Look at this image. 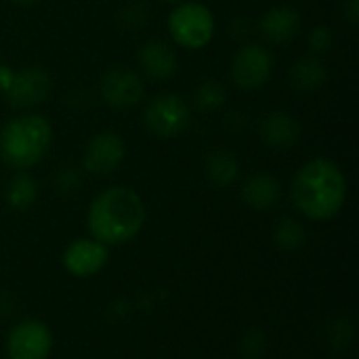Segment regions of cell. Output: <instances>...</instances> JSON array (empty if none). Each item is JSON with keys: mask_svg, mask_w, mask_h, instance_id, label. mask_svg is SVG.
Masks as SVG:
<instances>
[{"mask_svg": "<svg viewBox=\"0 0 359 359\" xmlns=\"http://www.w3.org/2000/svg\"><path fill=\"white\" fill-rule=\"evenodd\" d=\"M353 334H355L353 324L347 318H341L330 326V343L337 349H347L353 341Z\"/></svg>", "mask_w": 359, "mask_h": 359, "instance_id": "44dd1931", "label": "cell"}, {"mask_svg": "<svg viewBox=\"0 0 359 359\" xmlns=\"http://www.w3.org/2000/svg\"><path fill=\"white\" fill-rule=\"evenodd\" d=\"M90 238L109 246L130 242L145 225V204L128 187H109L101 191L86 215Z\"/></svg>", "mask_w": 359, "mask_h": 359, "instance_id": "7a4b0ae2", "label": "cell"}, {"mask_svg": "<svg viewBox=\"0 0 359 359\" xmlns=\"http://www.w3.org/2000/svg\"><path fill=\"white\" fill-rule=\"evenodd\" d=\"M109 259V248L95 238L74 240L63 252V267L74 278H90L99 273Z\"/></svg>", "mask_w": 359, "mask_h": 359, "instance_id": "ba28073f", "label": "cell"}, {"mask_svg": "<svg viewBox=\"0 0 359 359\" xmlns=\"http://www.w3.org/2000/svg\"><path fill=\"white\" fill-rule=\"evenodd\" d=\"M273 242L288 252H294L299 248L305 246L307 242V231L303 227L301 221L292 219V217H282L276 227H273Z\"/></svg>", "mask_w": 359, "mask_h": 359, "instance_id": "d6986e66", "label": "cell"}, {"mask_svg": "<svg viewBox=\"0 0 359 359\" xmlns=\"http://www.w3.org/2000/svg\"><path fill=\"white\" fill-rule=\"evenodd\" d=\"M332 44V32L326 25H318L311 34H309V46L316 53H326Z\"/></svg>", "mask_w": 359, "mask_h": 359, "instance_id": "7402d4cb", "label": "cell"}, {"mask_svg": "<svg viewBox=\"0 0 359 359\" xmlns=\"http://www.w3.org/2000/svg\"><path fill=\"white\" fill-rule=\"evenodd\" d=\"M124 154H126V145L120 135L111 130L99 133L97 137H93V141L86 147L84 168L90 170L93 175H109L122 164Z\"/></svg>", "mask_w": 359, "mask_h": 359, "instance_id": "9c48e42d", "label": "cell"}, {"mask_svg": "<svg viewBox=\"0 0 359 359\" xmlns=\"http://www.w3.org/2000/svg\"><path fill=\"white\" fill-rule=\"evenodd\" d=\"M299 29H301V15L290 6H276L267 11L261 19V34L273 44H284L292 40L299 34Z\"/></svg>", "mask_w": 359, "mask_h": 359, "instance_id": "4fadbf2b", "label": "cell"}, {"mask_svg": "<svg viewBox=\"0 0 359 359\" xmlns=\"http://www.w3.org/2000/svg\"><path fill=\"white\" fill-rule=\"evenodd\" d=\"M50 124L36 114L11 120L0 133V158L15 170L38 164L50 147Z\"/></svg>", "mask_w": 359, "mask_h": 359, "instance_id": "3957f363", "label": "cell"}, {"mask_svg": "<svg viewBox=\"0 0 359 359\" xmlns=\"http://www.w3.org/2000/svg\"><path fill=\"white\" fill-rule=\"evenodd\" d=\"M238 160L227 149H215L206 158V177L217 187H227L238 179Z\"/></svg>", "mask_w": 359, "mask_h": 359, "instance_id": "2e32d148", "label": "cell"}, {"mask_svg": "<svg viewBox=\"0 0 359 359\" xmlns=\"http://www.w3.org/2000/svg\"><path fill=\"white\" fill-rule=\"evenodd\" d=\"M139 63L143 72L154 80H166L177 72V55L164 42H147L139 53Z\"/></svg>", "mask_w": 359, "mask_h": 359, "instance_id": "9a60e30c", "label": "cell"}, {"mask_svg": "<svg viewBox=\"0 0 359 359\" xmlns=\"http://www.w3.org/2000/svg\"><path fill=\"white\" fill-rule=\"evenodd\" d=\"M345 15H347L349 23L358 25L359 23V0H347V4H345Z\"/></svg>", "mask_w": 359, "mask_h": 359, "instance_id": "cb8c5ba5", "label": "cell"}, {"mask_svg": "<svg viewBox=\"0 0 359 359\" xmlns=\"http://www.w3.org/2000/svg\"><path fill=\"white\" fill-rule=\"evenodd\" d=\"M101 95L114 107H133L143 97V84L135 72L114 67L101 80Z\"/></svg>", "mask_w": 359, "mask_h": 359, "instance_id": "8fae6325", "label": "cell"}, {"mask_svg": "<svg viewBox=\"0 0 359 359\" xmlns=\"http://www.w3.org/2000/svg\"><path fill=\"white\" fill-rule=\"evenodd\" d=\"M168 29L177 44L185 48H202L215 34V17L204 4L185 2L170 13Z\"/></svg>", "mask_w": 359, "mask_h": 359, "instance_id": "277c9868", "label": "cell"}, {"mask_svg": "<svg viewBox=\"0 0 359 359\" xmlns=\"http://www.w3.org/2000/svg\"><path fill=\"white\" fill-rule=\"evenodd\" d=\"M271 69H273L271 53L265 46L248 44L236 55L233 65H231V76L240 88L255 90L269 80Z\"/></svg>", "mask_w": 359, "mask_h": 359, "instance_id": "52a82bcc", "label": "cell"}, {"mask_svg": "<svg viewBox=\"0 0 359 359\" xmlns=\"http://www.w3.org/2000/svg\"><path fill=\"white\" fill-rule=\"evenodd\" d=\"M290 80L301 90H316L326 80V67L316 55L301 57L290 69Z\"/></svg>", "mask_w": 359, "mask_h": 359, "instance_id": "e0dca14e", "label": "cell"}, {"mask_svg": "<svg viewBox=\"0 0 359 359\" xmlns=\"http://www.w3.org/2000/svg\"><path fill=\"white\" fill-rule=\"evenodd\" d=\"M17 4H32V2H38V0H15Z\"/></svg>", "mask_w": 359, "mask_h": 359, "instance_id": "d4e9b609", "label": "cell"}, {"mask_svg": "<svg viewBox=\"0 0 359 359\" xmlns=\"http://www.w3.org/2000/svg\"><path fill=\"white\" fill-rule=\"evenodd\" d=\"M290 196L297 210L307 219L330 221L345 206L347 179L339 164L328 158H316L297 172Z\"/></svg>", "mask_w": 359, "mask_h": 359, "instance_id": "6da1fadb", "label": "cell"}, {"mask_svg": "<svg viewBox=\"0 0 359 359\" xmlns=\"http://www.w3.org/2000/svg\"><path fill=\"white\" fill-rule=\"evenodd\" d=\"M280 183L267 172H257L246 179L242 187V200L252 210H269L280 200Z\"/></svg>", "mask_w": 359, "mask_h": 359, "instance_id": "5bb4252c", "label": "cell"}, {"mask_svg": "<svg viewBox=\"0 0 359 359\" xmlns=\"http://www.w3.org/2000/svg\"><path fill=\"white\" fill-rule=\"evenodd\" d=\"M145 124L158 137H177L189 124V107L177 95H162L149 103Z\"/></svg>", "mask_w": 359, "mask_h": 359, "instance_id": "8992f818", "label": "cell"}, {"mask_svg": "<svg viewBox=\"0 0 359 359\" xmlns=\"http://www.w3.org/2000/svg\"><path fill=\"white\" fill-rule=\"evenodd\" d=\"M36 198H38V185L29 175L19 172L17 177L11 179L6 187V202L13 210H27L36 202Z\"/></svg>", "mask_w": 359, "mask_h": 359, "instance_id": "ac0fdd59", "label": "cell"}, {"mask_svg": "<svg viewBox=\"0 0 359 359\" xmlns=\"http://www.w3.org/2000/svg\"><path fill=\"white\" fill-rule=\"evenodd\" d=\"M164 2H179V0H164Z\"/></svg>", "mask_w": 359, "mask_h": 359, "instance_id": "484cf974", "label": "cell"}, {"mask_svg": "<svg viewBox=\"0 0 359 359\" xmlns=\"http://www.w3.org/2000/svg\"><path fill=\"white\" fill-rule=\"evenodd\" d=\"M53 351V332L40 320L17 322L6 337L8 359H48Z\"/></svg>", "mask_w": 359, "mask_h": 359, "instance_id": "5b68a950", "label": "cell"}, {"mask_svg": "<svg viewBox=\"0 0 359 359\" xmlns=\"http://www.w3.org/2000/svg\"><path fill=\"white\" fill-rule=\"evenodd\" d=\"M57 187H59L61 191H72V189H76V187H78V172H74V170H63V172H59V177H57Z\"/></svg>", "mask_w": 359, "mask_h": 359, "instance_id": "603a6c76", "label": "cell"}, {"mask_svg": "<svg viewBox=\"0 0 359 359\" xmlns=\"http://www.w3.org/2000/svg\"><path fill=\"white\" fill-rule=\"evenodd\" d=\"M50 90V80L46 72L40 67H27L23 72H17L13 80L8 82V101L15 107H32L46 99Z\"/></svg>", "mask_w": 359, "mask_h": 359, "instance_id": "30bf717a", "label": "cell"}, {"mask_svg": "<svg viewBox=\"0 0 359 359\" xmlns=\"http://www.w3.org/2000/svg\"><path fill=\"white\" fill-rule=\"evenodd\" d=\"M223 101H225V88H223V84L217 82V80L204 82V84L198 88V93H196V103H198V107H202V109H217V107L223 105Z\"/></svg>", "mask_w": 359, "mask_h": 359, "instance_id": "ffe728a7", "label": "cell"}, {"mask_svg": "<svg viewBox=\"0 0 359 359\" xmlns=\"http://www.w3.org/2000/svg\"><path fill=\"white\" fill-rule=\"evenodd\" d=\"M301 137V126L286 111H271L261 122V139L273 149H288Z\"/></svg>", "mask_w": 359, "mask_h": 359, "instance_id": "7c38bea8", "label": "cell"}]
</instances>
